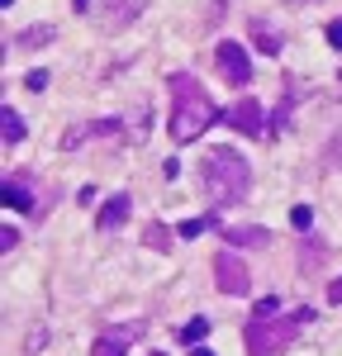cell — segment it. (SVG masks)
Instances as JSON below:
<instances>
[{"instance_id": "1", "label": "cell", "mask_w": 342, "mask_h": 356, "mask_svg": "<svg viewBox=\"0 0 342 356\" xmlns=\"http://www.w3.org/2000/svg\"><path fill=\"white\" fill-rule=\"evenodd\" d=\"M167 90H171V124H167L171 143H195V138L219 119V105L209 100V90H204L190 72H171Z\"/></svg>"}, {"instance_id": "2", "label": "cell", "mask_w": 342, "mask_h": 356, "mask_svg": "<svg viewBox=\"0 0 342 356\" xmlns=\"http://www.w3.org/2000/svg\"><path fill=\"white\" fill-rule=\"evenodd\" d=\"M200 186L204 195L214 200V209H228V204H243L247 195H252V166L243 152H233V147H209L204 152V162H200Z\"/></svg>"}, {"instance_id": "3", "label": "cell", "mask_w": 342, "mask_h": 356, "mask_svg": "<svg viewBox=\"0 0 342 356\" xmlns=\"http://www.w3.org/2000/svg\"><path fill=\"white\" fill-rule=\"evenodd\" d=\"M314 318V309H295L290 318H247V332H243V342H247V356H281L290 352V342L300 337V328Z\"/></svg>"}, {"instance_id": "4", "label": "cell", "mask_w": 342, "mask_h": 356, "mask_svg": "<svg viewBox=\"0 0 342 356\" xmlns=\"http://www.w3.org/2000/svg\"><path fill=\"white\" fill-rule=\"evenodd\" d=\"M214 285H219V295H228V300H243L252 290V275L243 266V257H233V247H224L214 257Z\"/></svg>"}, {"instance_id": "5", "label": "cell", "mask_w": 342, "mask_h": 356, "mask_svg": "<svg viewBox=\"0 0 342 356\" xmlns=\"http://www.w3.org/2000/svg\"><path fill=\"white\" fill-rule=\"evenodd\" d=\"M214 67H219V76L228 86H252V57H247L243 43H233V38H224L214 48Z\"/></svg>"}, {"instance_id": "6", "label": "cell", "mask_w": 342, "mask_h": 356, "mask_svg": "<svg viewBox=\"0 0 342 356\" xmlns=\"http://www.w3.org/2000/svg\"><path fill=\"white\" fill-rule=\"evenodd\" d=\"M228 124H233V129H238L243 138H261V134H266V119H261V100H252V95H247V100H238V105L228 110Z\"/></svg>"}, {"instance_id": "7", "label": "cell", "mask_w": 342, "mask_h": 356, "mask_svg": "<svg viewBox=\"0 0 342 356\" xmlns=\"http://www.w3.org/2000/svg\"><path fill=\"white\" fill-rule=\"evenodd\" d=\"M142 337V323L133 318V323H124V328L105 332V337H95V347H90V356H124L129 352V342H138Z\"/></svg>"}, {"instance_id": "8", "label": "cell", "mask_w": 342, "mask_h": 356, "mask_svg": "<svg viewBox=\"0 0 342 356\" xmlns=\"http://www.w3.org/2000/svg\"><path fill=\"white\" fill-rule=\"evenodd\" d=\"M124 219H129V195H110V200L100 204V214H95V228H100V233H114Z\"/></svg>"}, {"instance_id": "9", "label": "cell", "mask_w": 342, "mask_h": 356, "mask_svg": "<svg viewBox=\"0 0 342 356\" xmlns=\"http://www.w3.org/2000/svg\"><path fill=\"white\" fill-rule=\"evenodd\" d=\"M224 243H233V247H266L271 233L256 228V223H243V228H224Z\"/></svg>"}, {"instance_id": "10", "label": "cell", "mask_w": 342, "mask_h": 356, "mask_svg": "<svg viewBox=\"0 0 342 356\" xmlns=\"http://www.w3.org/2000/svg\"><path fill=\"white\" fill-rule=\"evenodd\" d=\"M5 204H10V209H19V214H33V209H38L24 181H5Z\"/></svg>"}, {"instance_id": "11", "label": "cell", "mask_w": 342, "mask_h": 356, "mask_svg": "<svg viewBox=\"0 0 342 356\" xmlns=\"http://www.w3.org/2000/svg\"><path fill=\"white\" fill-rule=\"evenodd\" d=\"M57 29L53 24H28L24 33H15V48H38V43H53Z\"/></svg>"}, {"instance_id": "12", "label": "cell", "mask_w": 342, "mask_h": 356, "mask_svg": "<svg viewBox=\"0 0 342 356\" xmlns=\"http://www.w3.org/2000/svg\"><path fill=\"white\" fill-rule=\"evenodd\" d=\"M252 38H256V48H266V53H281V33H276L271 24L252 19Z\"/></svg>"}, {"instance_id": "13", "label": "cell", "mask_w": 342, "mask_h": 356, "mask_svg": "<svg viewBox=\"0 0 342 356\" xmlns=\"http://www.w3.org/2000/svg\"><path fill=\"white\" fill-rule=\"evenodd\" d=\"M0 134H5V143H24V119L15 110H5L0 114Z\"/></svg>"}, {"instance_id": "14", "label": "cell", "mask_w": 342, "mask_h": 356, "mask_svg": "<svg viewBox=\"0 0 342 356\" xmlns=\"http://www.w3.org/2000/svg\"><path fill=\"white\" fill-rule=\"evenodd\" d=\"M142 243L157 247V252H167V247H171V228H167V223H147V228H142Z\"/></svg>"}, {"instance_id": "15", "label": "cell", "mask_w": 342, "mask_h": 356, "mask_svg": "<svg viewBox=\"0 0 342 356\" xmlns=\"http://www.w3.org/2000/svg\"><path fill=\"white\" fill-rule=\"evenodd\" d=\"M290 110H295V81H285V105L271 114V134H281V124L290 119Z\"/></svg>"}, {"instance_id": "16", "label": "cell", "mask_w": 342, "mask_h": 356, "mask_svg": "<svg viewBox=\"0 0 342 356\" xmlns=\"http://www.w3.org/2000/svg\"><path fill=\"white\" fill-rule=\"evenodd\" d=\"M204 332H209V318H195V323H186V328H181V342L200 347V342H204Z\"/></svg>"}, {"instance_id": "17", "label": "cell", "mask_w": 342, "mask_h": 356, "mask_svg": "<svg viewBox=\"0 0 342 356\" xmlns=\"http://www.w3.org/2000/svg\"><path fill=\"white\" fill-rule=\"evenodd\" d=\"M209 223H214V214H204V219H186L181 228H176V233H181V238H200V233H204Z\"/></svg>"}, {"instance_id": "18", "label": "cell", "mask_w": 342, "mask_h": 356, "mask_svg": "<svg viewBox=\"0 0 342 356\" xmlns=\"http://www.w3.org/2000/svg\"><path fill=\"white\" fill-rule=\"evenodd\" d=\"M290 223H295V228H309V223H314V209H309V204H295V209H290Z\"/></svg>"}, {"instance_id": "19", "label": "cell", "mask_w": 342, "mask_h": 356, "mask_svg": "<svg viewBox=\"0 0 342 356\" xmlns=\"http://www.w3.org/2000/svg\"><path fill=\"white\" fill-rule=\"evenodd\" d=\"M276 314H281V300L276 295H266V300L256 304V318H276Z\"/></svg>"}, {"instance_id": "20", "label": "cell", "mask_w": 342, "mask_h": 356, "mask_svg": "<svg viewBox=\"0 0 342 356\" xmlns=\"http://www.w3.org/2000/svg\"><path fill=\"white\" fill-rule=\"evenodd\" d=\"M24 86H28V90H38V95H43V90H48V72H28V76H24Z\"/></svg>"}, {"instance_id": "21", "label": "cell", "mask_w": 342, "mask_h": 356, "mask_svg": "<svg viewBox=\"0 0 342 356\" xmlns=\"http://www.w3.org/2000/svg\"><path fill=\"white\" fill-rule=\"evenodd\" d=\"M10 247H19V228H0V252H10Z\"/></svg>"}, {"instance_id": "22", "label": "cell", "mask_w": 342, "mask_h": 356, "mask_svg": "<svg viewBox=\"0 0 342 356\" xmlns=\"http://www.w3.org/2000/svg\"><path fill=\"white\" fill-rule=\"evenodd\" d=\"M328 43L342 53V19H333V24H328Z\"/></svg>"}, {"instance_id": "23", "label": "cell", "mask_w": 342, "mask_h": 356, "mask_svg": "<svg viewBox=\"0 0 342 356\" xmlns=\"http://www.w3.org/2000/svg\"><path fill=\"white\" fill-rule=\"evenodd\" d=\"M328 300H333V304H342V280H333V290H328Z\"/></svg>"}, {"instance_id": "24", "label": "cell", "mask_w": 342, "mask_h": 356, "mask_svg": "<svg viewBox=\"0 0 342 356\" xmlns=\"http://www.w3.org/2000/svg\"><path fill=\"white\" fill-rule=\"evenodd\" d=\"M190 356H214V352H209V347H190Z\"/></svg>"}, {"instance_id": "25", "label": "cell", "mask_w": 342, "mask_h": 356, "mask_svg": "<svg viewBox=\"0 0 342 356\" xmlns=\"http://www.w3.org/2000/svg\"><path fill=\"white\" fill-rule=\"evenodd\" d=\"M157 356H162V352H157Z\"/></svg>"}]
</instances>
